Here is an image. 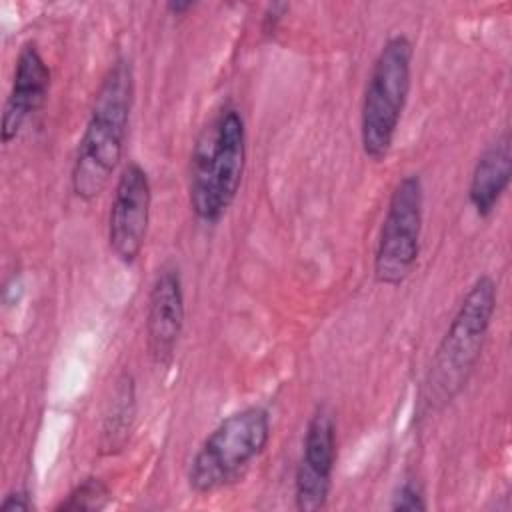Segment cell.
Listing matches in <instances>:
<instances>
[{
	"instance_id": "8992f818",
	"label": "cell",
	"mask_w": 512,
	"mask_h": 512,
	"mask_svg": "<svg viewBox=\"0 0 512 512\" xmlns=\"http://www.w3.org/2000/svg\"><path fill=\"white\" fill-rule=\"evenodd\" d=\"M424 188L418 174L402 176L388 198L374 252V280L400 286L414 270L420 254Z\"/></svg>"
},
{
	"instance_id": "8fae6325",
	"label": "cell",
	"mask_w": 512,
	"mask_h": 512,
	"mask_svg": "<svg viewBox=\"0 0 512 512\" xmlns=\"http://www.w3.org/2000/svg\"><path fill=\"white\" fill-rule=\"evenodd\" d=\"M510 176H512V146H510V132L504 130L478 156L470 176L468 200L480 218H488L494 212L500 198L508 190Z\"/></svg>"
},
{
	"instance_id": "2e32d148",
	"label": "cell",
	"mask_w": 512,
	"mask_h": 512,
	"mask_svg": "<svg viewBox=\"0 0 512 512\" xmlns=\"http://www.w3.org/2000/svg\"><path fill=\"white\" fill-rule=\"evenodd\" d=\"M286 10H288L286 4H270V6L266 8L264 20H262V32H264L266 36H270V34L276 32L278 22L282 20V16H284Z\"/></svg>"
},
{
	"instance_id": "4fadbf2b",
	"label": "cell",
	"mask_w": 512,
	"mask_h": 512,
	"mask_svg": "<svg viewBox=\"0 0 512 512\" xmlns=\"http://www.w3.org/2000/svg\"><path fill=\"white\" fill-rule=\"evenodd\" d=\"M110 488L104 480L96 476H88L78 482L66 498L56 504V512H98L110 504Z\"/></svg>"
},
{
	"instance_id": "3957f363",
	"label": "cell",
	"mask_w": 512,
	"mask_h": 512,
	"mask_svg": "<svg viewBox=\"0 0 512 512\" xmlns=\"http://www.w3.org/2000/svg\"><path fill=\"white\" fill-rule=\"evenodd\" d=\"M246 166V122L224 106L198 134L190 154L188 202L204 224H216L234 204Z\"/></svg>"
},
{
	"instance_id": "277c9868",
	"label": "cell",
	"mask_w": 512,
	"mask_h": 512,
	"mask_svg": "<svg viewBox=\"0 0 512 512\" xmlns=\"http://www.w3.org/2000/svg\"><path fill=\"white\" fill-rule=\"evenodd\" d=\"M414 46L404 34L390 36L374 58L360 110V144L366 158L382 162L394 144L412 86Z\"/></svg>"
},
{
	"instance_id": "e0dca14e",
	"label": "cell",
	"mask_w": 512,
	"mask_h": 512,
	"mask_svg": "<svg viewBox=\"0 0 512 512\" xmlns=\"http://www.w3.org/2000/svg\"><path fill=\"white\" fill-rule=\"evenodd\" d=\"M192 6H194L192 2H168V4H166V8H168L172 14H176V16H178V14H184V12L190 10Z\"/></svg>"
},
{
	"instance_id": "6da1fadb",
	"label": "cell",
	"mask_w": 512,
	"mask_h": 512,
	"mask_svg": "<svg viewBox=\"0 0 512 512\" xmlns=\"http://www.w3.org/2000/svg\"><path fill=\"white\" fill-rule=\"evenodd\" d=\"M132 102V64L120 56L102 76L74 154L70 184L80 200L90 202L100 196L116 172L124 152Z\"/></svg>"
},
{
	"instance_id": "ba28073f",
	"label": "cell",
	"mask_w": 512,
	"mask_h": 512,
	"mask_svg": "<svg viewBox=\"0 0 512 512\" xmlns=\"http://www.w3.org/2000/svg\"><path fill=\"white\" fill-rule=\"evenodd\" d=\"M336 466V422L326 406L310 416L302 440V456L294 476V502L302 512L326 506Z\"/></svg>"
},
{
	"instance_id": "7c38bea8",
	"label": "cell",
	"mask_w": 512,
	"mask_h": 512,
	"mask_svg": "<svg viewBox=\"0 0 512 512\" xmlns=\"http://www.w3.org/2000/svg\"><path fill=\"white\" fill-rule=\"evenodd\" d=\"M136 416V390L134 378L130 374H122L116 380L112 400L108 404L102 434H100V454L112 456L124 450L130 440L132 426Z\"/></svg>"
},
{
	"instance_id": "5b68a950",
	"label": "cell",
	"mask_w": 512,
	"mask_h": 512,
	"mask_svg": "<svg viewBox=\"0 0 512 512\" xmlns=\"http://www.w3.org/2000/svg\"><path fill=\"white\" fill-rule=\"evenodd\" d=\"M272 426L262 406H248L226 416L200 444L188 466V486L208 494L236 482L266 450Z\"/></svg>"
},
{
	"instance_id": "7a4b0ae2",
	"label": "cell",
	"mask_w": 512,
	"mask_h": 512,
	"mask_svg": "<svg viewBox=\"0 0 512 512\" xmlns=\"http://www.w3.org/2000/svg\"><path fill=\"white\" fill-rule=\"evenodd\" d=\"M498 286L484 274L464 294L442 340L438 342L420 392L426 414L444 410L468 384L496 312Z\"/></svg>"
},
{
	"instance_id": "52a82bcc",
	"label": "cell",
	"mask_w": 512,
	"mask_h": 512,
	"mask_svg": "<svg viewBox=\"0 0 512 512\" xmlns=\"http://www.w3.org/2000/svg\"><path fill=\"white\" fill-rule=\"evenodd\" d=\"M150 206L148 174L138 162H128L118 176L108 214V246L122 264H134L144 248Z\"/></svg>"
},
{
	"instance_id": "30bf717a",
	"label": "cell",
	"mask_w": 512,
	"mask_h": 512,
	"mask_svg": "<svg viewBox=\"0 0 512 512\" xmlns=\"http://www.w3.org/2000/svg\"><path fill=\"white\" fill-rule=\"evenodd\" d=\"M50 68L34 42H26L16 58L12 88L2 110L0 136L10 144L22 126L46 104L50 90Z\"/></svg>"
},
{
	"instance_id": "5bb4252c",
	"label": "cell",
	"mask_w": 512,
	"mask_h": 512,
	"mask_svg": "<svg viewBox=\"0 0 512 512\" xmlns=\"http://www.w3.org/2000/svg\"><path fill=\"white\" fill-rule=\"evenodd\" d=\"M390 508L396 510V512H420V510H426V500H424L422 488L416 482H412V480L402 482L396 488L394 496H392Z\"/></svg>"
},
{
	"instance_id": "9a60e30c",
	"label": "cell",
	"mask_w": 512,
	"mask_h": 512,
	"mask_svg": "<svg viewBox=\"0 0 512 512\" xmlns=\"http://www.w3.org/2000/svg\"><path fill=\"white\" fill-rule=\"evenodd\" d=\"M34 504H32V496L26 488H20V490H12L4 496V500L0 502V510L2 512H28L32 510Z\"/></svg>"
},
{
	"instance_id": "9c48e42d",
	"label": "cell",
	"mask_w": 512,
	"mask_h": 512,
	"mask_svg": "<svg viewBox=\"0 0 512 512\" xmlns=\"http://www.w3.org/2000/svg\"><path fill=\"white\" fill-rule=\"evenodd\" d=\"M184 326V290L176 264H164L150 288L146 308V344L156 366H168Z\"/></svg>"
}]
</instances>
